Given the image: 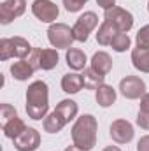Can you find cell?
I'll use <instances>...</instances> for the list:
<instances>
[{"label": "cell", "mask_w": 149, "mask_h": 151, "mask_svg": "<svg viewBox=\"0 0 149 151\" xmlns=\"http://www.w3.org/2000/svg\"><path fill=\"white\" fill-rule=\"evenodd\" d=\"M47 39L51 46L56 49H69L72 47V42L75 40L74 30L65 23H53L47 28Z\"/></svg>", "instance_id": "obj_4"}, {"label": "cell", "mask_w": 149, "mask_h": 151, "mask_svg": "<svg viewBox=\"0 0 149 151\" xmlns=\"http://www.w3.org/2000/svg\"><path fill=\"white\" fill-rule=\"evenodd\" d=\"M14 116H18V113H16V109H14L11 104H2V106H0V118H2V125H4V123H7L9 119H12Z\"/></svg>", "instance_id": "obj_26"}, {"label": "cell", "mask_w": 149, "mask_h": 151, "mask_svg": "<svg viewBox=\"0 0 149 151\" xmlns=\"http://www.w3.org/2000/svg\"><path fill=\"white\" fill-rule=\"evenodd\" d=\"M54 111L60 114L67 123H70L75 116H77L79 107H77V102H74L72 99H65V100H62V102L56 106V109H54Z\"/></svg>", "instance_id": "obj_18"}, {"label": "cell", "mask_w": 149, "mask_h": 151, "mask_svg": "<svg viewBox=\"0 0 149 151\" xmlns=\"http://www.w3.org/2000/svg\"><path fill=\"white\" fill-rule=\"evenodd\" d=\"M95 100L100 107H111L116 102V90L104 83L102 86H98L95 90Z\"/></svg>", "instance_id": "obj_14"}, {"label": "cell", "mask_w": 149, "mask_h": 151, "mask_svg": "<svg viewBox=\"0 0 149 151\" xmlns=\"http://www.w3.org/2000/svg\"><path fill=\"white\" fill-rule=\"evenodd\" d=\"M32 12H34V16L37 18L39 21L53 23L58 18L60 9H58V5L53 0H35L32 4Z\"/></svg>", "instance_id": "obj_9"}, {"label": "cell", "mask_w": 149, "mask_h": 151, "mask_svg": "<svg viewBox=\"0 0 149 151\" xmlns=\"http://www.w3.org/2000/svg\"><path fill=\"white\" fill-rule=\"evenodd\" d=\"M97 130H98V123L97 118L93 114H82L75 119L74 127H72V142L74 146L81 150H93L97 144Z\"/></svg>", "instance_id": "obj_1"}, {"label": "cell", "mask_w": 149, "mask_h": 151, "mask_svg": "<svg viewBox=\"0 0 149 151\" xmlns=\"http://www.w3.org/2000/svg\"><path fill=\"white\" fill-rule=\"evenodd\" d=\"M97 25H98V16L95 12L88 11V12L81 14L77 18V21L74 23V27H72L75 40L77 42H86L88 37H90V34L97 28Z\"/></svg>", "instance_id": "obj_7"}, {"label": "cell", "mask_w": 149, "mask_h": 151, "mask_svg": "<svg viewBox=\"0 0 149 151\" xmlns=\"http://www.w3.org/2000/svg\"><path fill=\"white\" fill-rule=\"evenodd\" d=\"M91 69L102 76H107L112 69V58L105 51H97L91 58Z\"/></svg>", "instance_id": "obj_13"}, {"label": "cell", "mask_w": 149, "mask_h": 151, "mask_svg": "<svg viewBox=\"0 0 149 151\" xmlns=\"http://www.w3.org/2000/svg\"><path fill=\"white\" fill-rule=\"evenodd\" d=\"M27 128V125L23 123V119L19 118V116H14L12 119H9L7 123H4L2 125V130H4V135L7 137V139H16L23 130Z\"/></svg>", "instance_id": "obj_20"}, {"label": "cell", "mask_w": 149, "mask_h": 151, "mask_svg": "<svg viewBox=\"0 0 149 151\" xmlns=\"http://www.w3.org/2000/svg\"><path fill=\"white\" fill-rule=\"evenodd\" d=\"M148 12H149V5H148Z\"/></svg>", "instance_id": "obj_34"}, {"label": "cell", "mask_w": 149, "mask_h": 151, "mask_svg": "<svg viewBox=\"0 0 149 151\" xmlns=\"http://www.w3.org/2000/svg\"><path fill=\"white\" fill-rule=\"evenodd\" d=\"M97 5H100L104 11L116 7V0H97Z\"/></svg>", "instance_id": "obj_30"}, {"label": "cell", "mask_w": 149, "mask_h": 151, "mask_svg": "<svg viewBox=\"0 0 149 151\" xmlns=\"http://www.w3.org/2000/svg\"><path fill=\"white\" fill-rule=\"evenodd\" d=\"M104 79H105V76L95 72L91 67H90V69H84V74H82L84 88H88V90H97L98 86L104 84Z\"/></svg>", "instance_id": "obj_23"}, {"label": "cell", "mask_w": 149, "mask_h": 151, "mask_svg": "<svg viewBox=\"0 0 149 151\" xmlns=\"http://www.w3.org/2000/svg\"><path fill=\"white\" fill-rule=\"evenodd\" d=\"M63 151H86V150H81V148H77V146H74V144H72V146H69V148H65Z\"/></svg>", "instance_id": "obj_32"}, {"label": "cell", "mask_w": 149, "mask_h": 151, "mask_svg": "<svg viewBox=\"0 0 149 151\" xmlns=\"http://www.w3.org/2000/svg\"><path fill=\"white\" fill-rule=\"evenodd\" d=\"M130 44H132V40L128 37V34H117L116 37L112 39L111 46L114 51H117V53H123V51H126L128 47H130Z\"/></svg>", "instance_id": "obj_24"}, {"label": "cell", "mask_w": 149, "mask_h": 151, "mask_svg": "<svg viewBox=\"0 0 149 151\" xmlns=\"http://www.w3.org/2000/svg\"><path fill=\"white\" fill-rule=\"evenodd\" d=\"M49 111V88L44 81H34L27 90V114L32 119H42Z\"/></svg>", "instance_id": "obj_2"}, {"label": "cell", "mask_w": 149, "mask_h": 151, "mask_svg": "<svg viewBox=\"0 0 149 151\" xmlns=\"http://www.w3.org/2000/svg\"><path fill=\"white\" fill-rule=\"evenodd\" d=\"M132 63L137 70L149 74V49L135 47L132 51Z\"/></svg>", "instance_id": "obj_19"}, {"label": "cell", "mask_w": 149, "mask_h": 151, "mask_svg": "<svg viewBox=\"0 0 149 151\" xmlns=\"http://www.w3.org/2000/svg\"><path fill=\"white\" fill-rule=\"evenodd\" d=\"M140 111L142 113H149V91L140 99Z\"/></svg>", "instance_id": "obj_31"}, {"label": "cell", "mask_w": 149, "mask_h": 151, "mask_svg": "<svg viewBox=\"0 0 149 151\" xmlns=\"http://www.w3.org/2000/svg\"><path fill=\"white\" fill-rule=\"evenodd\" d=\"M135 42H137V47H142V49H149V25L142 27V28H140V30L137 32Z\"/></svg>", "instance_id": "obj_25"}, {"label": "cell", "mask_w": 149, "mask_h": 151, "mask_svg": "<svg viewBox=\"0 0 149 151\" xmlns=\"http://www.w3.org/2000/svg\"><path fill=\"white\" fill-rule=\"evenodd\" d=\"M104 21H109L119 34H126V32H130L132 27H133V14L128 12V11L123 9V7H117V5H116V7L105 11Z\"/></svg>", "instance_id": "obj_6"}, {"label": "cell", "mask_w": 149, "mask_h": 151, "mask_svg": "<svg viewBox=\"0 0 149 151\" xmlns=\"http://www.w3.org/2000/svg\"><path fill=\"white\" fill-rule=\"evenodd\" d=\"M102 151H121L117 146H107V148H104Z\"/></svg>", "instance_id": "obj_33"}, {"label": "cell", "mask_w": 149, "mask_h": 151, "mask_svg": "<svg viewBox=\"0 0 149 151\" xmlns=\"http://www.w3.org/2000/svg\"><path fill=\"white\" fill-rule=\"evenodd\" d=\"M27 9V0H4L0 4V23L9 25L19 18Z\"/></svg>", "instance_id": "obj_10"}, {"label": "cell", "mask_w": 149, "mask_h": 151, "mask_svg": "<svg viewBox=\"0 0 149 151\" xmlns=\"http://www.w3.org/2000/svg\"><path fill=\"white\" fill-rule=\"evenodd\" d=\"M119 91L128 100L142 99L148 93L146 91V83L139 76H126V77H123L121 83H119Z\"/></svg>", "instance_id": "obj_8"}, {"label": "cell", "mask_w": 149, "mask_h": 151, "mask_svg": "<svg viewBox=\"0 0 149 151\" xmlns=\"http://www.w3.org/2000/svg\"><path fill=\"white\" fill-rule=\"evenodd\" d=\"M109 134H111L114 142H117V144H128L133 139L135 132H133V125L128 119H116V121L111 123Z\"/></svg>", "instance_id": "obj_12"}, {"label": "cell", "mask_w": 149, "mask_h": 151, "mask_svg": "<svg viewBox=\"0 0 149 151\" xmlns=\"http://www.w3.org/2000/svg\"><path fill=\"white\" fill-rule=\"evenodd\" d=\"M65 60H67L69 69H72V70H82L86 67V55L77 47H69L67 49Z\"/></svg>", "instance_id": "obj_17"}, {"label": "cell", "mask_w": 149, "mask_h": 151, "mask_svg": "<svg viewBox=\"0 0 149 151\" xmlns=\"http://www.w3.org/2000/svg\"><path fill=\"white\" fill-rule=\"evenodd\" d=\"M119 32L112 27L109 21H104L102 25H100V28H98V32H97V42L100 44V46H111L112 39L116 37Z\"/></svg>", "instance_id": "obj_21"}, {"label": "cell", "mask_w": 149, "mask_h": 151, "mask_svg": "<svg viewBox=\"0 0 149 151\" xmlns=\"http://www.w3.org/2000/svg\"><path fill=\"white\" fill-rule=\"evenodd\" d=\"M65 125H67V121L56 111H53L49 116L44 118V132H47V134H58Z\"/></svg>", "instance_id": "obj_22"}, {"label": "cell", "mask_w": 149, "mask_h": 151, "mask_svg": "<svg viewBox=\"0 0 149 151\" xmlns=\"http://www.w3.org/2000/svg\"><path fill=\"white\" fill-rule=\"evenodd\" d=\"M11 74L14 79H18V81H27L28 77H32L34 72H35V69L32 67V63L28 62V60H19V62H14L12 65H11Z\"/></svg>", "instance_id": "obj_16"}, {"label": "cell", "mask_w": 149, "mask_h": 151, "mask_svg": "<svg viewBox=\"0 0 149 151\" xmlns=\"http://www.w3.org/2000/svg\"><path fill=\"white\" fill-rule=\"evenodd\" d=\"M86 2L88 0H63V5H65V9L69 12H77V11H81L84 7Z\"/></svg>", "instance_id": "obj_27"}, {"label": "cell", "mask_w": 149, "mask_h": 151, "mask_svg": "<svg viewBox=\"0 0 149 151\" xmlns=\"http://www.w3.org/2000/svg\"><path fill=\"white\" fill-rule=\"evenodd\" d=\"M137 125L140 128H144V130H149V113L139 111V114H137Z\"/></svg>", "instance_id": "obj_28"}, {"label": "cell", "mask_w": 149, "mask_h": 151, "mask_svg": "<svg viewBox=\"0 0 149 151\" xmlns=\"http://www.w3.org/2000/svg\"><path fill=\"white\" fill-rule=\"evenodd\" d=\"M32 51H34V47L23 37H11L0 40V60H4V62L12 58V56L25 60L27 56L32 55Z\"/></svg>", "instance_id": "obj_3"}, {"label": "cell", "mask_w": 149, "mask_h": 151, "mask_svg": "<svg viewBox=\"0 0 149 151\" xmlns=\"http://www.w3.org/2000/svg\"><path fill=\"white\" fill-rule=\"evenodd\" d=\"M28 62L32 63V67L39 70H53L58 62H60V56H58V51L56 49H42V47H34L32 55L28 56Z\"/></svg>", "instance_id": "obj_5"}, {"label": "cell", "mask_w": 149, "mask_h": 151, "mask_svg": "<svg viewBox=\"0 0 149 151\" xmlns=\"http://www.w3.org/2000/svg\"><path fill=\"white\" fill-rule=\"evenodd\" d=\"M12 142L18 151H35L40 146V134L35 128L27 127L16 139H12Z\"/></svg>", "instance_id": "obj_11"}, {"label": "cell", "mask_w": 149, "mask_h": 151, "mask_svg": "<svg viewBox=\"0 0 149 151\" xmlns=\"http://www.w3.org/2000/svg\"><path fill=\"white\" fill-rule=\"evenodd\" d=\"M84 88V81H82V74H65L62 77V90L69 95L79 93Z\"/></svg>", "instance_id": "obj_15"}, {"label": "cell", "mask_w": 149, "mask_h": 151, "mask_svg": "<svg viewBox=\"0 0 149 151\" xmlns=\"http://www.w3.org/2000/svg\"><path fill=\"white\" fill-rule=\"evenodd\" d=\"M137 151H149V135H142L137 142Z\"/></svg>", "instance_id": "obj_29"}]
</instances>
